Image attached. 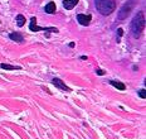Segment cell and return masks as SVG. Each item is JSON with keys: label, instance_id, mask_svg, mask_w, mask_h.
Listing matches in <instances>:
<instances>
[{"label": "cell", "instance_id": "1", "mask_svg": "<svg viewBox=\"0 0 146 139\" xmlns=\"http://www.w3.org/2000/svg\"><path fill=\"white\" fill-rule=\"evenodd\" d=\"M131 34L133 35V38H139L141 35L142 31L145 28V15H144V11H137L135 17H133L132 22H131Z\"/></svg>", "mask_w": 146, "mask_h": 139}, {"label": "cell", "instance_id": "2", "mask_svg": "<svg viewBox=\"0 0 146 139\" xmlns=\"http://www.w3.org/2000/svg\"><path fill=\"white\" fill-rule=\"evenodd\" d=\"M95 7L100 14L107 17L116 9V1L115 0H95Z\"/></svg>", "mask_w": 146, "mask_h": 139}, {"label": "cell", "instance_id": "3", "mask_svg": "<svg viewBox=\"0 0 146 139\" xmlns=\"http://www.w3.org/2000/svg\"><path fill=\"white\" fill-rule=\"evenodd\" d=\"M135 5H136V0H127L122 7H121L120 11H118L117 19L118 20H125L127 17L130 15V14H131V11L133 10Z\"/></svg>", "mask_w": 146, "mask_h": 139}, {"label": "cell", "instance_id": "4", "mask_svg": "<svg viewBox=\"0 0 146 139\" xmlns=\"http://www.w3.org/2000/svg\"><path fill=\"white\" fill-rule=\"evenodd\" d=\"M29 29L32 32H39V31H45V32H53V33H58V29L54 28V27H39L36 25V18L32 17L30 19V25Z\"/></svg>", "mask_w": 146, "mask_h": 139}, {"label": "cell", "instance_id": "5", "mask_svg": "<svg viewBox=\"0 0 146 139\" xmlns=\"http://www.w3.org/2000/svg\"><path fill=\"white\" fill-rule=\"evenodd\" d=\"M52 82H53V85L56 86V87H58L59 90H63V91H67V92H71L72 90H71V87H68L66 85L64 82H63L60 78H57V77H54L53 80H52Z\"/></svg>", "mask_w": 146, "mask_h": 139}, {"label": "cell", "instance_id": "6", "mask_svg": "<svg viewBox=\"0 0 146 139\" xmlns=\"http://www.w3.org/2000/svg\"><path fill=\"white\" fill-rule=\"evenodd\" d=\"M77 20H78V23L81 24V25H84V27H87V25H90V23H91V20H92V15H84V14H78L77 15Z\"/></svg>", "mask_w": 146, "mask_h": 139}, {"label": "cell", "instance_id": "7", "mask_svg": "<svg viewBox=\"0 0 146 139\" xmlns=\"http://www.w3.org/2000/svg\"><path fill=\"white\" fill-rule=\"evenodd\" d=\"M80 0H63V8L67 9V10H71L78 4Z\"/></svg>", "mask_w": 146, "mask_h": 139}, {"label": "cell", "instance_id": "8", "mask_svg": "<svg viewBox=\"0 0 146 139\" xmlns=\"http://www.w3.org/2000/svg\"><path fill=\"white\" fill-rule=\"evenodd\" d=\"M56 10H57V5H56V3H53V1L48 3V4L44 7V11L47 14H54Z\"/></svg>", "mask_w": 146, "mask_h": 139}, {"label": "cell", "instance_id": "9", "mask_svg": "<svg viewBox=\"0 0 146 139\" xmlns=\"http://www.w3.org/2000/svg\"><path fill=\"white\" fill-rule=\"evenodd\" d=\"M9 38H10L13 42H18V43H22V42H24L23 35L20 34V33H18V32L10 33V34H9Z\"/></svg>", "mask_w": 146, "mask_h": 139}, {"label": "cell", "instance_id": "10", "mask_svg": "<svg viewBox=\"0 0 146 139\" xmlns=\"http://www.w3.org/2000/svg\"><path fill=\"white\" fill-rule=\"evenodd\" d=\"M111 85L113 87H116L117 90H125V89H126V86H125L123 82H120V81H116V80L111 81Z\"/></svg>", "mask_w": 146, "mask_h": 139}, {"label": "cell", "instance_id": "11", "mask_svg": "<svg viewBox=\"0 0 146 139\" xmlns=\"http://www.w3.org/2000/svg\"><path fill=\"white\" fill-rule=\"evenodd\" d=\"M24 24H25V17L23 15V14H18L17 15V25L19 27H23Z\"/></svg>", "mask_w": 146, "mask_h": 139}, {"label": "cell", "instance_id": "12", "mask_svg": "<svg viewBox=\"0 0 146 139\" xmlns=\"http://www.w3.org/2000/svg\"><path fill=\"white\" fill-rule=\"evenodd\" d=\"M0 68H4V70H20L22 67L20 66H11V65H5V63H0Z\"/></svg>", "mask_w": 146, "mask_h": 139}, {"label": "cell", "instance_id": "13", "mask_svg": "<svg viewBox=\"0 0 146 139\" xmlns=\"http://www.w3.org/2000/svg\"><path fill=\"white\" fill-rule=\"evenodd\" d=\"M139 96H140L141 99H146V90H145V89L140 90V91H139Z\"/></svg>", "mask_w": 146, "mask_h": 139}, {"label": "cell", "instance_id": "14", "mask_svg": "<svg viewBox=\"0 0 146 139\" xmlns=\"http://www.w3.org/2000/svg\"><path fill=\"white\" fill-rule=\"evenodd\" d=\"M123 34V31H122V29H121V28H118L117 29V42H120V37H121V35H122Z\"/></svg>", "mask_w": 146, "mask_h": 139}, {"label": "cell", "instance_id": "15", "mask_svg": "<svg viewBox=\"0 0 146 139\" xmlns=\"http://www.w3.org/2000/svg\"><path fill=\"white\" fill-rule=\"evenodd\" d=\"M96 72H97V75H100V76H102V75H105V74H106V72L103 71V70H97Z\"/></svg>", "mask_w": 146, "mask_h": 139}]
</instances>
